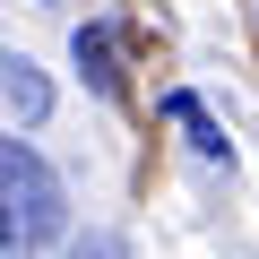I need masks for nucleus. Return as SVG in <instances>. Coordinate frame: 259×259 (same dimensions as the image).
<instances>
[{"label":"nucleus","mask_w":259,"mask_h":259,"mask_svg":"<svg viewBox=\"0 0 259 259\" xmlns=\"http://www.w3.org/2000/svg\"><path fill=\"white\" fill-rule=\"evenodd\" d=\"M69 259H130V250H121V242H112V233H87V242H78V250H69Z\"/></svg>","instance_id":"5"},{"label":"nucleus","mask_w":259,"mask_h":259,"mask_svg":"<svg viewBox=\"0 0 259 259\" xmlns=\"http://www.w3.org/2000/svg\"><path fill=\"white\" fill-rule=\"evenodd\" d=\"M164 121H182V130H190V147H199V156H233V139L207 121V104H199V95H164Z\"/></svg>","instance_id":"4"},{"label":"nucleus","mask_w":259,"mask_h":259,"mask_svg":"<svg viewBox=\"0 0 259 259\" xmlns=\"http://www.w3.org/2000/svg\"><path fill=\"white\" fill-rule=\"evenodd\" d=\"M0 250L9 259H26V250H44L52 233H61V182H52V164L35 156V139L26 130H9V139H0Z\"/></svg>","instance_id":"1"},{"label":"nucleus","mask_w":259,"mask_h":259,"mask_svg":"<svg viewBox=\"0 0 259 259\" xmlns=\"http://www.w3.org/2000/svg\"><path fill=\"white\" fill-rule=\"evenodd\" d=\"M78 69L95 78V95H121V44H112V26H78Z\"/></svg>","instance_id":"3"},{"label":"nucleus","mask_w":259,"mask_h":259,"mask_svg":"<svg viewBox=\"0 0 259 259\" xmlns=\"http://www.w3.org/2000/svg\"><path fill=\"white\" fill-rule=\"evenodd\" d=\"M0 104H9V130H26V139L52 121V87H44V69H35L26 52L0 61Z\"/></svg>","instance_id":"2"}]
</instances>
